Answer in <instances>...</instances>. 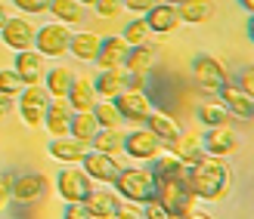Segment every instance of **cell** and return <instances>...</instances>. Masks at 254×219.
I'll return each instance as SVG.
<instances>
[{"label": "cell", "instance_id": "6da1fadb", "mask_svg": "<svg viewBox=\"0 0 254 219\" xmlns=\"http://www.w3.org/2000/svg\"><path fill=\"white\" fill-rule=\"evenodd\" d=\"M186 182L189 188L195 191L198 201H208V204H217L230 195V185H233V170L226 158H217V154H205L198 164L186 167Z\"/></svg>", "mask_w": 254, "mask_h": 219}, {"label": "cell", "instance_id": "7a4b0ae2", "mask_svg": "<svg viewBox=\"0 0 254 219\" xmlns=\"http://www.w3.org/2000/svg\"><path fill=\"white\" fill-rule=\"evenodd\" d=\"M155 198L164 204V210L171 213V219L198 216V210H195L198 198L189 188L186 176H155Z\"/></svg>", "mask_w": 254, "mask_h": 219}, {"label": "cell", "instance_id": "3957f363", "mask_svg": "<svg viewBox=\"0 0 254 219\" xmlns=\"http://www.w3.org/2000/svg\"><path fill=\"white\" fill-rule=\"evenodd\" d=\"M115 191L121 201H133V204H146L149 198H155V173L152 167H121L115 176Z\"/></svg>", "mask_w": 254, "mask_h": 219}, {"label": "cell", "instance_id": "277c9868", "mask_svg": "<svg viewBox=\"0 0 254 219\" xmlns=\"http://www.w3.org/2000/svg\"><path fill=\"white\" fill-rule=\"evenodd\" d=\"M68 44H71V25L65 22H50L34 31V49L44 59H62L68 53Z\"/></svg>", "mask_w": 254, "mask_h": 219}, {"label": "cell", "instance_id": "5b68a950", "mask_svg": "<svg viewBox=\"0 0 254 219\" xmlns=\"http://www.w3.org/2000/svg\"><path fill=\"white\" fill-rule=\"evenodd\" d=\"M47 105H50V93L44 84H25V89L16 96V108L28 127H44Z\"/></svg>", "mask_w": 254, "mask_h": 219}, {"label": "cell", "instance_id": "8992f818", "mask_svg": "<svg viewBox=\"0 0 254 219\" xmlns=\"http://www.w3.org/2000/svg\"><path fill=\"white\" fill-rule=\"evenodd\" d=\"M161 148H164V142L149 130V127H136V130L124 133V154L130 161H136V164H143V161L152 164L161 154Z\"/></svg>", "mask_w": 254, "mask_h": 219}, {"label": "cell", "instance_id": "52a82bcc", "mask_svg": "<svg viewBox=\"0 0 254 219\" xmlns=\"http://www.w3.org/2000/svg\"><path fill=\"white\" fill-rule=\"evenodd\" d=\"M192 77H195V87L201 89V93H208V96H217L220 87L230 81V74H226L223 62L214 59V56H198V59L192 62Z\"/></svg>", "mask_w": 254, "mask_h": 219}, {"label": "cell", "instance_id": "ba28073f", "mask_svg": "<svg viewBox=\"0 0 254 219\" xmlns=\"http://www.w3.org/2000/svg\"><path fill=\"white\" fill-rule=\"evenodd\" d=\"M56 191H59V198L62 201H84L87 195L93 191V179L87 176V170L81 167H74V164H68L65 170H59V176H56Z\"/></svg>", "mask_w": 254, "mask_h": 219}, {"label": "cell", "instance_id": "9c48e42d", "mask_svg": "<svg viewBox=\"0 0 254 219\" xmlns=\"http://www.w3.org/2000/svg\"><path fill=\"white\" fill-rule=\"evenodd\" d=\"M81 167L87 170V176H90L93 182H99V185H112L115 176H118V170H121L118 158H112V154H106V151H96V148H90L84 154Z\"/></svg>", "mask_w": 254, "mask_h": 219}, {"label": "cell", "instance_id": "30bf717a", "mask_svg": "<svg viewBox=\"0 0 254 219\" xmlns=\"http://www.w3.org/2000/svg\"><path fill=\"white\" fill-rule=\"evenodd\" d=\"M47 191H50V179L44 173L12 176V201H16V204H37Z\"/></svg>", "mask_w": 254, "mask_h": 219}, {"label": "cell", "instance_id": "8fae6325", "mask_svg": "<svg viewBox=\"0 0 254 219\" xmlns=\"http://www.w3.org/2000/svg\"><path fill=\"white\" fill-rule=\"evenodd\" d=\"M115 105L121 111V121H130V124H146L149 111H152L146 89H124V93L115 96Z\"/></svg>", "mask_w": 254, "mask_h": 219}, {"label": "cell", "instance_id": "7c38bea8", "mask_svg": "<svg viewBox=\"0 0 254 219\" xmlns=\"http://www.w3.org/2000/svg\"><path fill=\"white\" fill-rule=\"evenodd\" d=\"M34 25L28 22V16H9V22L0 28V37H3V44L12 49V53H19V49H31L34 46Z\"/></svg>", "mask_w": 254, "mask_h": 219}, {"label": "cell", "instance_id": "4fadbf2b", "mask_svg": "<svg viewBox=\"0 0 254 219\" xmlns=\"http://www.w3.org/2000/svg\"><path fill=\"white\" fill-rule=\"evenodd\" d=\"M71 114L74 108L68 105L65 96H50V105H47V114H44V127L50 136H68V127H71Z\"/></svg>", "mask_w": 254, "mask_h": 219}, {"label": "cell", "instance_id": "5bb4252c", "mask_svg": "<svg viewBox=\"0 0 254 219\" xmlns=\"http://www.w3.org/2000/svg\"><path fill=\"white\" fill-rule=\"evenodd\" d=\"M201 142H205V151L208 154H217V158H230V154L239 151V136L230 124L223 127H208V133L201 136Z\"/></svg>", "mask_w": 254, "mask_h": 219}, {"label": "cell", "instance_id": "9a60e30c", "mask_svg": "<svg viewBox=\"0 0 254 219\" xmlns=\"http://www.w3.org/2000/svg\"><path fill=\"white\" fill-rule=\"evenodd\" d=\"M143 19L149 22V31H152V34H174V31L183 25L180 9H177L174 3H164V0H158V3L152 6Z\"/></svg>", "mask_w": 254, "mask_h": 219}, {"label": "cell", "instance_id": "2e32d148", "mask_svg": "<svg viewBox=\"0 0 254 219\" xmlns=\"http://www.w3.org/2000/svg\"><path fill=\"white\" fill-rule=\"evenodd\" d=\"M127 53H130V44L124 41V34H109V37H103V44H99L96 65L99 68H121Z\"/></svg>", "mask_w": 254, "mask_h": 219}, {"label": "cell", "instance_id": "e0dca14e", "mask_svg": "<svg viewBox=\"0 0 254 219\" xmlns=\"http://www.w3.org/2000/svg\"><path fill=\"white\" fill-rule=\"evenodd\" d=\"M12 68L19 71V77L25 84H44V74H47V62L44 56L37 53V49H19L16 53V62H12Z\"/></svg>", "mask_w": 254, "mask_h": 219}, {"label": "cell", "instance_id": "ac0fdd59", "mask_svg": "<svg viewBox=\"0 0 254 219\" xmlns=\"http://www.w3.org/2000/svg\"><path fill=\"white\" fill-rule=\"evenodd\" d=\"M217 96H220V102L236 114V118H254V99H251L236 81H226V84L220 87Z\"/></svg>", "mask_w": 254, "mask_h": 219}, {"label": "cell", "instance_id": "d6986e66", "mask_svg": "<svg viewBox=\"0 0 254 219\" xmlns=\"http://www.w3.org/2000/svg\"><path fill=\"white\" fill-rule=\"evenodd\" d=\"M87 204V213H90V219H115V210H118V191H109V188H93L90 195L84 198Z\"/></svg>", "mask_w": 254, "mask_h": 219}, {"label": "cell", "instance_id": "ffe728a7", "mask_svg": "<svg viewBox=\"0 0 254 219\" xmlns=\"http://www.w3.org/2000/svg\"><path fill=\"white\" fill-rule=\"evenodd\" d=\"M87 151H90V142H81L74 136H56L50 142V158H56L62 164H81Z\"/></svg>", "mask_w": 254, "mask_h": 219}, {"label": "cell", "instance_id": "44dd1931", "mask_svg": "<svg viewBox=\"0 0 254 219\" xmlns=\"http://www.w3.org/2000/svg\"><path fill=\"white\" fill-rule=\"evenodd\" d=\"M168 148H171V151H174V154H177V158H180L186 167L198 164V161L208 154V151H205V142H201V136H198V133H180V136H177Z\"/></svg>", "mask_w": 254, "mask_h": 219}, {"label": "cell", "instance_id": "7402d4cb", "mask_svg": "<svg viewBox=\"0 0 254 219\" xmlns=\"http://www.w3.org/2000/svg\"><path fill=\"white\" fill-rule=\"evenodd\" d=\"M124 77H127V68L124 65L121 68H99L96 81H93L96 96L99 99H115L118 93H124Z\"/></svg>", "mask_w": 254, "mask_h": 219}, {"label": "cell", "instance_id": "603a6c76", "mask_svg": "<svg viewBox=\"0 0 254 219\" xmlns=\"http://www.w3.org/2000/svg\"><path fill=\"white\" fill-rule=\"evenodd\" d=\"M65 99H68V105H71L74 111H93V105L99 102L96 87H93V81H87V77H74Z\"/></svg>", "mask_w": 254, "mask_h": 219}, {"label": "cell", "instance_id": "cb8c5ba5", "mask_svg": "<svg viewBox=\"0 0 254 219\" xmlns=\"http://www.w3.org/2000/svg\"><path fill=\"white\" fill-rule=\"evenodd\" d=\"M99 44H103V37H99V34H93V31H78V34H71L68 53L74 59H81V62H96Z\"/></svg>", "mask_w": 254, "mask_h": 219}, {"label": "cell", "instance_id": "d4e9b609", "mask_svg": "<svg viewBox=\"0 0 254 219\" xmlns=\"http://www.w3.org/2000/svg\"><path fill=\"white\" fill-rule=\"evenodd\" d=\"M146 127H149V130H152V133H155V136L161 139L164 145H171L174 139L183 133V130H180V124H177V121L171 118V114H164V111H155V108L149 111V118H146Z\"/></svg>", "mask_w": 254, "mask_h": 219}, {"label": "cell", "instance_id": "484cf974", "mask_svg": "<svg viewBox=\"0 0 254 219\" xmlns=\"http://www.w3.org/2000/svg\"><path fill=\"white\" fill-rule=\"evenodd\" d=\"M177 9H180V19L186 25H205V22L214 19V12H217L214 0H183Z\"/></svg>", "mask_w": 254, "mask_h": 219}, {"label": "cell", "instance_id": "4316f807", "mask_svg": "<svg viewBox=\"0 0 254 219\" xmlns=\"http://www.w3.org/2000/svg\"><path fill=\"white\" fill-rule=\"evenodd\" d=\"M90 148L118 158V154L124 151V130H121V127H99L96 136H93V142H90Z\"/></svg>", "mask_w": 254, "mask_h": 219}, {"label": "cell", "instance_id": "83f0119b", "mask_svg": "<svg viewBox=\"0 0 254 219\" xmlns=\"http://www.w3.org/2000/svg\"><path fill=\"white\" fill-rule=\"evenodd\" d=\"M155 44H136V46H130V53H127V59H124V68L127 71H139V74H149L152 71V65H155Z\"/></svg>", "mask_w": 254, "mask_h": 219}, {"label": "cell", "instance_id": "f1b7e54d", "mask_svg": "<svg viewBox=\"0 0 254 219\" xmlns=\"http://www.w3.org/2000/svg\"><path fill=\"white\" fill-rule=\"evenodd\" d=\"M96 130H99V124H96V114H93V111H74V114H71L68 136L81 139V142H93Z\"/></svg>", "mask_w": 254, "mask_h": 219}, {"label": "cell", "instance_id": "f546056e", "mask_svg": "<svg viewBox=\"0 0 254 219\" xmlns=\"http://www.w3.org/2000/svg\"><path fill=\"white\" fill-rule=\"evenodd\" d=\"M71 81H74V74H71V68H65V65L47 68V74H44V87H47L50 96H68Z\"/></svg>", "mask_w": 254, "mask_h": 219}, {"label": "cell", "instance_id": "4dcf8cb0", "mask_svg": "<svg viewBox=\"0 0 254 219\" xmlns=\"http://www.w3.org/2000/svg\"><path fill=\"white\" fill-rule=\"evenodd\" d=\"M53 12L56 22H65V25H78L84 22V3H78V0H50V9Z\"/></svg>", "mask_w": 254, "mask_h": 219}, {"label": "cell", "instance_id": "1f68e13d", "mask_svg": "<svg viewBox=\"0 0 254 219\" xmlns=\"http://www.w3.org/2000/svg\"><path fill=\"white\" fill-rule=\"evenodd\" d=\"M198 121L205 127H223L233 121V111L223 105V102H205V105L198 108Z\"/></svg>", "mask_w": 254, "mask_h": 219}, {"label": "cell", "instance_id": "d6a6232c", "mask_svg": "<svg viewBox=\"0 0 254 219\" xmlns=\"http://www.w3.org/2000/svg\"><path fill=\"white\" fill-rule=\"evenodd\" d=\"M152 173L155 176H186V164L177 158V154H158L155 161H152Z\"/></svg>", "mask_w": 254, "mask_h": 219}, {"label": "cell", "instance_id": "836d02e7", "mask_svg": "<svg viewBox=\"0 0 254 219\" xmlns=\"http://www.w3.org/2000/svg\"><path fill=\"white\" fill-rule=\"evenodd\" d=\"M93 114L99 127H121V111L115 105V99H99L93 105Z\"/></svg>", "mask_w": 254, "mask_h": 219}, {"label": "cell", "instance_id": "e575fe53", "mask_svg": "<svg viewBox=\"0 0 254 219\" xmlns=\"http://www.w3.org/2000/svg\"><path fill=\"white\" fill-rule=\"evenodd\" d=\"M152 37V31H149V22L139 16V19H133V22H127V28H124V41L130 44V46H136V44H146Z\"/></svg>", "mask_w": 254, "mask_h": 219}, {"label": "cell", "instance_id": "d590c367", "mask_svg": "<svg viewBox=\"0 0 254 219\" xmlns=\"http://www.w3.org/2000/svg\"><path fill=\"white\" fill-rule=\"evenodd\" d=\"M22 89H25V81L19 77L16 68H0V93H6V96L16 99Z\"/></svg>", "mask_w": 254, "mask_h": 219}, {"label": "cell", "instance_id": "8d00e7d4", "mask_svg": "<svg viewBox=\"0 0 254 219\" xmlns=\"http://www.w3.org/2000/svg\"><path fill=\"white\" fill-rule=\"evenodd\" d=\"M12 6H16L22 16H41V12L50 9V0H12Z\"/></svg>", "mask_w": 254, "mask_h": 219}, {"label": "cell", "instance_id": "74e56055", "mask_svg": "<svg viewBox=\"0 0 254 219\" xmlns=\"http://www.w3.org/2000/svg\"><path fill=\"white\" fill-rule=\"evenodd\" d=\"M93 9H96L103 19H115L118 12L124 9V0H96V3H93Z\"/></svg>", "mask_w": 254, "mask_h": 219}, {"label": "cell", "instance_id": "f35d334b", "mask_svg": "<svg viewBox=\"0 0 254 219\" xmlns=\"http://www.w3.org/2000/svg\"><path fill=\"white\" fill-rule=\"evenodd\" d=\"M143 216H146V219H171V213L164 210V204H161L158 198H149V201L143 204Z\"/></svg>", "mask_w": 254, "mask_h": 219}, {"label": "cell", "instance_id": "ab89813d", "mask_svg": "<svg viewBox=\"0 0 254 219\" xmlns=\"http://www.w3.org/2000/svg\"><path fill=\"white\" fill-rule=\"evenodd\" d=\"M9 201H12V173H3L0 176V213L9 207Z\"/></svg>", "mask_w": 254, "mask_h": 219}, {"label": "cell", "instance_id": "60d3db41", "mask_svg": "<svg viewBox=\"0 0 254 219\" xmlns=\"http://www.w3.org/2000/svg\"><path fill=\"white\" fill-rule=\"evenodd\" d=\"M139 216H143V204H133V201L118 204L115 210V219H139Z\"/></svg>", "mask_w": 254, "mask_h": 219}, {"label": "cell", "instance_id": "b9f144b4", "mask_svg": "<svg viewBox=\"0 0 254 219\" xmlns=\"http://www.w3.org/2000/svg\"><path fill=\"white\" fill-rule=\"evenodd\" d=\"M65 219H90V213H87V204H84V201H68V204H65Z\"/></svg>", "mask_w": 254, "mask_h": 219}, {"label": "cell", "instance_id": "7bdbcfd3", "mask_svg": "<svg viewBox=\"0 0 254 219\" xmlns=\"http://www.w3.org/2000/svg\"><path fill=\"white\" fill-rule=\"evenodd\" d=\"M158 0H124V9H130V12H136V16H146V12L155 6Z\"/></svg>", "mask_w": 254, "mask_h": 219}, {"label": "cell", "instance_id": "ee69618b", "mask_svg": "<svg viewBox=\"0 0 254 219\" xmlns=\"http://www.w3.org/2000/svg\"><path fill=\"white\" fill-rule=\"evenodd\" d=\"M239 87L245 89V93L254 99V65H248V68H242V74H239V81H236Z\"/></svg>", "mask_w": 254, "mask_h": 219}, {"label": "cell", "instance_id": "f6af8a7d", "mask_svg": "<svg viewBox=\"0 0 254 219\" xmlns=\"http://www.w3.org/2000/svg\"><path fill=\"white\" fill-rule=\"evenodd\" d=\"M124 89H146V74L127 71V77H124Z\"/></svg>", "mask_w": 254, "mask_h": 219}, {"label": "cell", "instance_id": "bcb514c9", "mask_svg": "<svg viewBox=\"0 0 254 219\" xmlns=\"http://www.w3.org/2000/svg\"><path fill=\"white\" fill-rule=\"evenodd\" d=\"M12 108H16V99L6 96V93H0V121H6Z\"/></svg>", "mask_w": 254, "mask_h": 219}, {"label": "cell", "instance_id": "7dc6e473", "mask_svg": "<svg viewBox=\"0 0 254 219\" xmlns=\"http://www.w3.org/2000/svg\"><path fill=\"white\" fill-rule=\"evenodd\" d=\"M6 22H9V6H6V3H0V28H3Z\"/></svg>", "mask_w": 254, "mask_h": 219}, {"label": "cell", "instance_id": "c3c4849f", "mask_svg": "<svg viewBox=\"0 0 254 219\" xmlns=\"http://www.w3.org/2000/svg\"><path fill=\"white\" fill-rule=\"evenodd\" d=\"M239 6H242L248 16H251V12H254V0H239Z\"/></svg>", "mask_w": 254, "mask_h": 219}, {"label": "cell", "instance_id": "681fc988", "mask_svg": "<svg viewBox=\"0 0 254 219\" xmlns=\"http://www.w3.org/2000/svg\"><path fill=\"white\" fill-rule=\"evenodd\" d=\"M248 41L254 44V12H251V19H248Z\"/></svg>", "mask_w": 254, "mask_h": 219}, {"label": "cell", "instance_id": "f907efd6", "mask_svg": "<svg viewBox=\"0 0 254 219\" xmlns=\"http://www.w3.org/2000/svg\"><path fill=\"white\" fill-rule=\"evenodd\" d=\"M78 3H84V6H93V3H96V0H78Z\"/></svg>", "mask_w": 254, "mask_h": 219}, {"label": "cell", "instance_id": "816d5d0a", "mask_svg": "<svg viewBox=\"0 0 254 219\" xmlns=\"http://www.w3.org/2000/svg\"><path fill=\"white\" fill-rule=\"evenodd\" d=\"M164 3H174V6H180V3H183V0H164Z\"/></svg>", "mask_w": 254, "mask_h": 219}]
</instances>
